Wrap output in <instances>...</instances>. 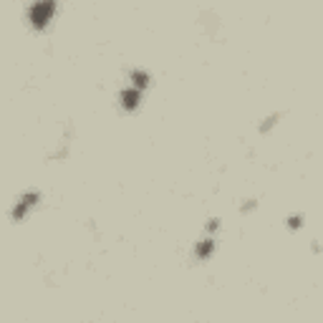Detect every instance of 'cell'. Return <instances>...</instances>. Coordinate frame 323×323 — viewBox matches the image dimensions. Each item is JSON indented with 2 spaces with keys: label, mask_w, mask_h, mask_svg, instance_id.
<instances>
[{
  "label": "cell",
  "mask_w": 323,
  "mask_h": 323,
  "mask_svg": "<svg viewBox=\"0 0 323 323\" xmlns=\"http://www.w3.org/2000/svg\"><path fill=\"white\" fill-rule=\"evenodd\" d=\"M142 101V91L139 89H129L121 94V104H124V109H137V104Z\"/></svg>",
  "instance_id": "3957f363"
},
{
  "label": "cell",
  "mask_w": 323,
  "mask_h": 323,
  "mask_svg": "<svg viewBox=\"0 0 323 323\" xmlns=\"http://www.w3.org/2000/svg\"><path fill=\"white\" fill-rule=\"evenodd\" d=\"M56 13V0H38V3L31 8L28 18L33 25H38V28H43V25L51 20V15Z\"/></svg>",
  "instance_id": "6da1fadb"
},
{
  "label": "cell",
  "mask_w": 323,
  "mask_h": 323,
  "mask_svg": "<svg viewBox=\"0 0 323 323\" xmlns=\"http://www.w3.org/2000/svg\"><path fill=\"white\" fill-rule=\"evenodd\" d=\"M41 200V195L38 192H31V195H23L20 197V202H18V207H15V212H13V217L15 220H20V217H25V212H28L36 202Z\"/></svg>",
  "instance_id": "7a4b0ae2"
},
{
  "label": "cell",
  "mask_w": 323,
  "mask_h": 323,
  "mask_svg": "<svg viewBox=\"0 0 323 323\" xmlns=\"http://www.w3.org/2000/svg\"><path fill=\"white\" fill-rule=\"evenodd\" d=\"M131 78H134V86H137L139 91L149 84V76H147V73H142V71H134V73H131Z\"/></svg>",
  "instance_id": "277c9868"
},
{
  "label": "cell",
  "mask_w": 323,
  "mask_h": 323,
  "mask_svg": "<svg viewBox=\"0 0 323 323\" xmlns=\"http://www.w3.org/2000/svg\"><path fill=\"white\" fill-rule=\"evenodd\" d=\"M212 248H215L212 240H202L200 245H197V255H200V258H207V255L212 253Z\"/></svg>",
  "instance_id": "5b68a950"
}]
</instances>
